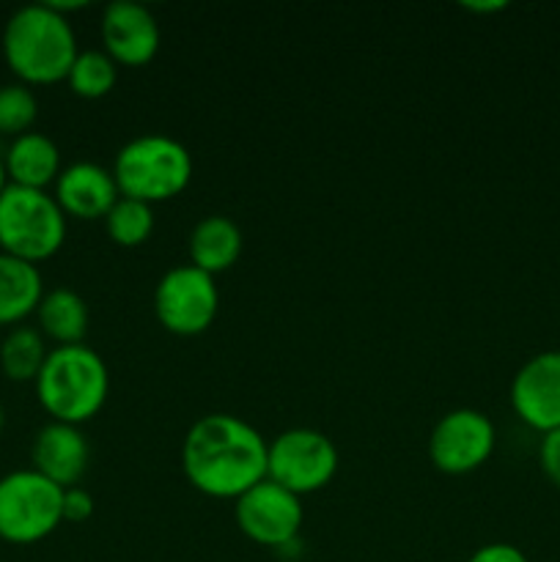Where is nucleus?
<instances>
[{"instance_id": "nucleus-6", "label": "nucleus", "mask_w": 560, "mask_h": 562, "mask_svg": "<svg viewBox=\"0 0 560 562\" xmlns=\"http://www.w3.org/2000/svg\"><path fill=\"white\" fill-rule=\"evenodd\" d=\"M64 488L36 470H14L0 477V541L31 547L53 536L64 521Z\"/></svg>"}, {"instance_id": "nucleus-9", "label": "nucleus", "mask_w": 560, "mask_h": 562, "mask_svg": "<svg viewBox=\"0 0 560 562\" xmlns=\"http://www.w3.org/2000/svg\"><path fill=\"white\" fill-rule=\"evenodd\" d=\"M497 428L478 409H453L437 420L428 437V459L443 475H470L492 459Z\"/></svg>"}, {"instance_id": "nucleus-7", "label": "nucleus", "mask_w": 560, "mask_h": 562, "mask_svg": "<svg viewBox=\"0 0 560 562\" xmlns=\"http://www.w3.org/2000/svg\"><path fill=\"white\" fill-rule=\"evenodd\" d=\"M338 475V448L316 428H289L269 442L267 477L285 492L305 497L333 483Z\"/></svg>"}, {"instance_id": "nucleus-27", "label": "nucleus", "mask_w": 560, "mask_h": 562, "mask_svg": "<svg viewBox=\"0 0 560 562\" xmlns=\"http://www.w3.org/2000/svg\"><path fill=\"white\" fill-rule=\"evenodd\" d=\"M9 187V176H5V165H3V157H0V192Z\"/></svg>"}, {"instance_id": "nucleus-15", "label": "nucleus", "mask_w": 560, "mask_h": 562, "mask_svg": "<svg viewBox=\"0 0 560 562\" xmlns=\"http://www.w3.org/2000/svg\"><path fill=\"white\" fill-rule=\"evenodd\" d=\"M9 184L27 187V190H47L60 176V148L53 137L42 132H25L14 137L3 154Z\"/></svg>"}, {"instance_id": "nucleus-18", "label": "nucleus", "mask_w": 560, "mask_h": 562, "mask_svg": "<svg viewBox=\"0 0 560 562\" xmlns=\"http://www.w3.org/2000/svg\"><path fill=\"white\" fill-rule=\"evenodd\" d=\"M36 318H38V333L44 338L53 340L55 346H77L82 344L88 333V305L77 291L58 289L44 291L42 302L36 307Z\"/></svg>"}, {"instance_id": "nucleus-10", "label": "nucleus", "mask_w": 560, "mask_h": 562, "mask_svg": "<svg viewBox=\"0 0 560 562\" xmlns=\"http://www.w3.org/2000/svg\"><path fill=\"white\" fill-rule=\"evenodd\" d=\"M234 519L247 541L267 549H285L300 536L305 510H302V497L285 492L267 477L234 499Z\"/></svg>"}, {"instance_id": "nucleus-11", "label": "nucleus", "mask_w": 560, "mask_h": 562, "mask_svg": "<svg viewBox=\"0 0 560 562\" xmlns=\"http://www.w3.org/2000/svg\"><path fill=\"white\" fill-rule=\"evenodd\" d=\"M508 401L514 415L541 437L560 428V349L533 355L511 379Z\"/></svg>"}, {"instance_id": "nucleus-5", "label": "nucleus", "mask_w": 560, "mask_h": 562, "mask_svg": "<svg viewBox=\"0 0 560 562\" xmlns=\"http://www.w3.org/2000/svg\"><path fill=\"white\" fill-rule=\"evenodd\" d=\"M66 241V214L47 190L9 184L0 192V252L38 267Z\"/></svg>"}, {"instance_id": "nucleus-1", "label": "nucleus", "mask_w": 560, "mask_h": 562, "mask_svg": "<svg viewBox=\"0 0 560 562\" xmlns=\"http://www.w3.org/2000/svg\"><path fill=\"white\" fill-rule=\"evenodd\" d=\"M269 442L256 426L236 415H203L187 428L181 470L195 492L214 499H239L267 481Z\"/></svg>"}, {"instance_id": "nucleus-26", "label": "nucleus", "mask_w": 560, "mask_h": 562, "mask_svg": "<svg viewBox=\"0 0 560 562\" xmlns=\"http://www.w3.org/2000/svg\"><path fill=\"white\" fill-rule=\"evenodd\" d=\"M505 5L503 0H494V3H464L467 11H475V14H489V11H503Z\"/></svg>"}, {"instance_id": "nucleus-8", "label": "nucleus", "mask_w": 560, "mask_h": 562, "mask_svg": "<svg viewBox=\"0 0 560 562\" xmlns=\"http://www.w3.org/2000/svg\"><path fill=\"white\" fill-rule=\"evenodd\" d=\"M220 311V291L212 274L192 263L173 267L154 289V316L159 327L179 338H195L214 324Z\"/></svg>"}, {"instance_id": "nucleus-20", "label": "nucleus", "mask_w": 560, "mask_h": 562, "mask_svg": "<svg viewBox=\"0 0 560 562\" xmlns=\"http://www.w3.org/2000/svg\"><path fill=\"white\" fill-rule=\"evenodd\" d=\"M71 93L80 99H102L119 82V66L104 49H80L66 75Z\"/></svg>"}, {"instance_id": "nucleus-17", "label": "nucleus", "mask_w": 560, "mask_h": 562, "mask_svg": "<svg viewBox=\"0 0 560 562\" xmlns=\"http://www.w3.org/2000/svg\"><path fill=\"white\" fill-rule=\"evenodd\" d=\"M44 296L38 267L0 252V327H20L33 316Z\"/></svg>"}, {"instance_id": "nucleus-25", "label": "nucleus", "mask_w": 560, "mask_h": 562, "mask_svg": "<svg viewBox=\"0 0 560 562\" xmlns=\"http://www.w3.org/2000/svg\"><path fill=\"white\" fill-rule=\"evenodd\" d=\"M467 562H530L527 554L514 543H486V547L475 549Z\"/></svg>"}, {"instance_id": "nucleus-14", "label": "nucleus", "mask_w": 560, "mask_h": 562, "mask_svg": "<svg viewBox=\"0 0 560 562\" xmlns=\"http://www.w3.org/2000/svg\"><path fill=\"white\" fill-rule=\"evenodd\" d=\"M31 461L38 475L53 481L55 486L71 488L88 472L91 448H88V439L80 431V426H66V423L49 420L33 437Z\"/></svg>"}, {"instance_id": "nucleus-28", "label": "nucleus", "mask_w": 560, "mask_h": 562, "mask_svg": "<svg viewBox=\"0 0 560 562\" xmlns=\"http://www.w3.org/2000/svg\"><path fill=\"white\" fill-rule=\"evenodd\" d=\"M3 428H5V409L0 406V434H3Z\"/></svg>"}, {"instance_id": "nucleus-21", "label": "nucleus", "mask_w": 560, "mask_h": 562, "mask_svg": "<svg viewBox=\"0 0 560 562\" xmlns=\"http://www.w3.org/2000/svg\"><path fill=\"white\" fill-rule=\"evenodd\" d=\"M104 231L119 247H141L154 234V209L121 195L104 217Z\"/></svg>"}, {"instance_id": "nucleus-23", "label": "nucleus", "mask_w": 560, "mask_h": 562, "mask_svg": "<svg viewBox=\"0 0 560 562\" xmlns=\"http://www.w3.org/2000/svg\"><path fill=\"white\" fill-rule=\"evenodd\" d=\"M538 464H541V472L547 475V481L552 483L555 488H560V428L544 434L541 448H538Z\"/></svg>"}, {"instance_id": "nucleus-24", "label": "nucleus", "mask_w": 560, "mask_h": 562, "mask_svg": "<svg viewBox=\"0 0 560 562\" xmlns=\"http://www.w3.org/2000/svg\"><path fill=\"white\" fill-rule=\"evenodd\" d=\"M64 521H71V525H82L93 516V497L80 486L64 488Z\"/></svg>"}, {"instance_id": "nucleus-3", "label": "nucleus", "mask_w": 560, "mask_h": 562, "mask_svg": "<svg viewBox=\"0 0 560 562\" xmlns=\"http://www.w3.org/2000/svg\"><path fill=\"white\" fill-rule=\"evenodd\" d=\"M33 384L38 404L53 423L82 426L102 412L110 393V371L91 346H55Z\"/></svg>"}, {"instance_id": "nucleus-19", "label": "nucleus", "mask_w": 560, "mask_h": 562, "mask_svg": "<svg viewBox=\"0 0 560 562\" xmlns=\"http://www.w3.org/2000/svg\"><path fill=\"white\" fill-rule=\"evenodd\" d=\"M47 355V338L38 333V327L20 324L0 340V371L11 382H36Z\"/></svg>"}, {"instance_id": "nucleus-4", "label": "nucleus", "mask_w": 560, "mask_h": 562, "mask_svg": "<svg viewBox=\"0 0 560 562\" xmlns=\"http://www.w3.org/2000/svg\"><path fill=\"white\" fill-rule=\"evenodd\" d=\"M110 170L121 195L154 206L190 187L192 154L168 135H141L119 148Z\"/></svg>"}, {"instance_id": "nucleus-12", "label": "nucleus", "mask_w": 560, "mask_h": 562, "mask_svg": "<svg viewBox=\"0 0 560 562\" xmlns=\"http://www.w3.org/2000/svg\"><path fill=\"white\" fill-rule=\"evenodd\" d=\"M99 33H102V49L115 60V66H130V69L152 64L163 42L157 16L135 0H113L102 11Z\"/></svg>"}, {"instance_id": "nucleus-13", "label": "nucleus", "mask_w": 560, "mask_h": 562, "mask_svg": "<svg viewBox=\"0 0 560 562\" xmlns=\"http://www.w3.org/2000/svg\"><path fill=\"white\" fill-rule=\"evenodd\" d=\"M53 187V198L66 220H104L121 198L113 170L97 162L66 165Z\"/></svg>"}, {"instance_id": "nucleus-16", "label": "nucleus", "mask_w": 560, "mask_h": 562, "mask_svg": "<svg viewBox=\"0 0 560 562\" xmlns=\"http://www.w3.org/2000/svg\"><path fill=\"white\" fill-rule=\"evenodd\" d=\"M242 231L225 214H209V217L198 220L195 228L190 231L187 239V252H190V263L201 272L217 274L228 272L242 256Z\"/></svg>"}, {"instance_id": "nucleus-22", "label": "nucleus", "mask_w": 560, "mask_h": 562, "mask_svg": "<svg viewBox=\"0 0 560 562\" xmlns=\"http://www.w3.org/2000/svg\"><path fill=\"white\" fill-rule=\"evenodd\" d=\"M38 119V102L33 88L22 82H5L0 86V135L20 137L25 132H33V124Z\"/></svg>"}, {"instance_id": "nucleus-2", "label": "nucleus", "mask_w": 560, "mask_h": 562, "mask_svg": "<svg viewBox=\"0 0 560 562\" xmlns=\"http://www.w3.org/2000/svg\"><path fill=\"white\" fill-rule=\"evenodd\" d=\"M3 58L22 86H53L66 80L77 58L71 22L49 3L16 9L3 27Z\"/></svg>"}]
</instances>
